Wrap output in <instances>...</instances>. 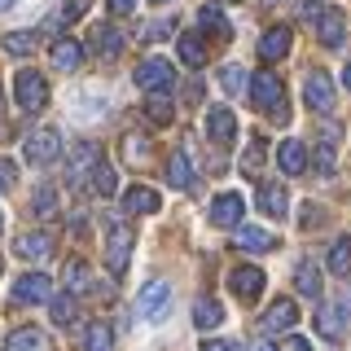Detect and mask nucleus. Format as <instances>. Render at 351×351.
<instances>
[{
    "instance_id": "f257e3e1",
    "label": "nucleus",
    "mask_w": 351,
    "mask_h": 351,
    "mask_svg": "<svg viewBox=\"0 0 351 351\" xmlns=\"http://www.w3.org/2000/svg\"><path fill=\"white\" fill-rule=\"evenodd\" d=\"M250 101H255V110H263V114H272L277 123H285V84H281V75L255 71V80H250Z\"/></svg>"
},
{
    "instance_id": "f03ea898",
    "label": "nucleus",
    "mask_w": 351,
    "mask_h": 351,
    "mask_svg": "<svg viewBox=\"0 0 351 351\" xmlns=\"http://www.w3.org/2000/svg\"><path fill=\"white\" fill-rule=\"evenodd\" d=\"M171 281H149L145 290L136 294V316L141 321H149V325H158V321H167V312H171Z\"/></svg>"
},
{
    "instance_id": "7ed1b4c3",
    "label": "nucleus",
    "mask_w": 351,
    "mask_h": 351,
    "mask_svg": "<svg viewBox=\"0 0 351 351\" xmlns=\"http://www.w3.org/2000/svg\"><path fill=\"white\" fill-rule=\"evenodd\" d=\"M171 84H176V71L167 58H145L136 66V88H145L149 97H167Z\"/></svg>"
},
{
    "instance_id": "20e7f679",
    "label": "nucleus",
    "mask_w": 351,
    "mask_h": 351,
    "mask_svg": "<svg viewBox=\"0 0 351 351\" xmlns=\"http://www.w3.org/2000/svg\"><path fill=\"white\" fill-rule=\"evenodd\" d=\"M14 97L27 114H36V110H44V101H49V84H44L40 71H18L14 75Z\"/></svg>"
},
{
    "instance_id": "39448f33",
    "label": "nucleus",
    "mask_w": 351,
    "mask_h": 351,
    "mask_svg": "<svg viewBox=\"0 0 351 351\" xmlns=\"http://www.w3.org/2000/svg\"><path fill=\"white\" fill-rule=\"evenodd\" d=\"M58 154H62L58 128H36V132H27V162H31V167H49V162H58Z\"/></svg>"
},
{
    "instance_id": "423d86ee",
    "label": "nucleus",
    "mask_w": 351,
    "mask_h": 351,
    "mask_svg": "<svg viewBox=\"0 0 351 351\" xmlns=\"http://www.w3.org/2000/svg\"><path fill=\"white\" fill-rule=\"evenodd\" d=\"M9 299H14L18 307H31V303L53 299V281H49V272H27V277H18V281H14V290H9Z\"/></svg>"
},
{
    "instance_id": "0eeeda50",
    "label": "nucleus",
    "mask_w": 351,
    "mask_h": 351,
    "mask_svg": "<svg viewBox=\"0 0 351 351\" xmlns=\"http://www.w3.org/2000/svg\"><path fill=\"white\" fill-rule=\"evenodd\" d=\"M263 285H268V277H263L255 263H241V268L228 272V290H233L241 303H255L259 294H263Z\"/></svg>"
},
{
    "instance_id": "6e6552de",
    "label": "nucleus",
    "mask_w": 351,
    "mask_h": 351,
    "mask_svg": "<svg viewBox=\"0 0 351 351\" xmlns=\"http://www.w3.org/2000/svg\"><path fill=\"white\" fill-rule=\"evenodd\" d=\"M128 259H132V228L128 224H110V233H106V263H110V272H123L128 268Z\"/></svg>"
},
{
    "instance_id": "1a4fd4ad",
    "label": "nucleus",
    "mask_w": 351,
    "mask_h": 351,
    "mask_svg": "<svg viewBox=\"0 0 351 351\" xmlns=\"http://www.w3.org/2000/svg\"><path fill=\"white\" fill-rule=\"evenodd\" d=\"M206 136H211V145H219V149H228L237 141V119H233L228 106H211V110H206Z\"/></svg>"
},
{
    "instance_id": "9d476101",
    "label": "nucleus",
    "mask_w": 351,
    "mask_h": 351,
    "mask_svg": "<svg viewBox=\"0 0 351 351\" xmlns=\"http://www.w3.org/2000/svg\"><path fill=\"white\" fill-rule=\"evenodd\" d=\"M294 325H299V307H294V299H277L268 312L259 316V329H263V334H290Z\"/></svg>"
},
{
    "instance_id": "9b49d317",
    "label": "nucleus",
    "mask_w": 351,
    "mask_h": 351,
    "mask_svg": "<svg viewBox=\"0 0 351 351\" xmlns=\"http://www.w3.org/2000/svg\"><path fill=\"white\" fill-rule=\"evenodd\" d=\"M303 101H307V110H316V114L334 110V80H329L325 71H312L307 84H303Z\"/></svg>"
},
{
    "instance_id": "f8f14e48",
    "label": "nucleus",
    "mask_w": 351,
    "mask_h": 351,
    "mask_svg": "<svg viewBox=\"0 0 351 351\" xmlns=\"http://www.w3.org/2000/svg\"><path fill=\"white\" fill-rule=\"evenodd\" d=\"M255 202H259V211L272 215V219H285V215H290V193H285L281 180H263L259 189H255Z\"/></svg>"
},
{
    "instance_id": "ddd939ff",
    "label": "nucleus",
    "mask_w": 351,
    "mask_h": 351,
    "mask_svg": "<svg viewBox=\"0 0 351 351\" xmlns=\"http://www.w3.org/2000/svg\"><path fill=\"white\" fill-rule=\"evenodd\" d=\"M241 211H246V197H241V193H219L215 202H211V224L237 228L241 224Z\"/></svg>"
},
{
    "instance_id": "4468645a",
    "label": "nucleus",
    "mask_w": 351,
    "mask_h": 351,
    "mask_svg": "<svg viewBox=\"0 0 351 351\" xmlns=\"http://www.w3.org/2000/svg\"><path fill=\"white\" fill-rule=\"evenodd\" d=\"M237 250H250V255H268V250H277V237L268 233V228H255V224H237Z\"/></svg>"
},
{
    "instance_id": "2eb2a0df",
    "label": "nucleus",
    "mask_w": 351,
    "mask_h": 351,
    "mask_svg": "<svg viewBox=\"0 0 351 351\" xmlns=\"http://www.w3.org/2000/svg\"><path fill=\"white\" fill-rule=\"evenodd\" d=\"M277 167L285 176H303L307 171V145H303V141H294V136L281 141V145H277Z\"/></svg>"
},
{
    "instance_id": "dca6fc26",
    "label": "nucleus",
    "mask_w": 351,
    "mask_h": 351,
    "mask_svg": "<svg viewBox=\"0 0 351 351\" xmlns=\"http://www.w3.org/2000/svg\"><path fill=\"white\" fill-rule=\"evenodd\" d=\"M290 44H294V31L290 27H268V31H263V40H259V58L263 62H281L285 53H290Z\"/></svg>"
},
{
    "instance_id": "f3484780",
    "label": "nucleus",
    "mask_w": 351,
    "mask_h": 351,
    "mask_svg": "<svg viewBox=\"0 0 351 351\" xmlns=\"http://www.w3.org/2000/svg\"><path fill=\"white\" fill-rule=\"evenodd\" d=\"M167 184L171 189H197V171H193V158L184 149H176L167 158Z\"/></svg>"
},
{
    "instance_id": "a211bd4d",
    "label": "nucleus",
    "mask_w": 351,
    "mask_h": 351,
    "mask_svg": "<svg viewBox=\"0 0 351 351\" xmlns=\"http://www.w3.org/2000/svg\"><path fill=\"white\" fill-rule=\"evenodd\" d=\"M84 44L75 40V36H62V40H53V66H58V71H80V62H84Z\"/></svg>"
},
{
    "instance_id": "6ab92c4d",
    "label": "nucleus",
    "mask_w": 351,
    "mask_h": 351,
    "mask_svg": "<svg viewBox=\"0 0 351 351\" xmlns=\"http://www.w3.org/2000/svg\"><path fill=\"white\" fill-rule=\"evenodd\" d=\"M123 206H128V215H154L162 206V197H158V189H149V184H132L123 193Z\"/></svg>"
},
{
    "instance_id": "aec40b11",
    "label": "nucleus",
    "mask_w": 351,
    "mask_h": 351,
    "mask_svg": "<svg viewBox=\"0 0 351 351\" xmlns=\"http://www.w3.org/2000/svg\"><path fill=\"white\" fill-rule=\"evenodd\" d=\"M88 49H93L97 58H119V49H123V36H119L110 22H97L93 36H88Z\"/></svg>"
},
{
    "instance_id": "412c9836",
    "label": "nucleus",
    "mask_w": 351,
    "mask_h": 351,
    "mask_svg": "<svg viewBox=\"0 0 351 351\" xmlns=\"http://www.w3.org/2000/svg\"><path fill=\"white\" fill-rule=\"evenodd\" d=\"M14 255L18 259H31V263H36V259H49L53 255V237L49 233H22L14 241Z\"/></svg>"
},
{
    "instance_id": "4be33fe9",
    "label": "nucleus",
    "mask_w": 351,
    "mask_h": 351,
    "mask_svg": "<svg viewBox=\"0 0 351 351\" xmlns=\"http://www.w3.org/2000/svg\"><path fill=\"white\" fill-rule=\"evenodd\" d=\"M5 351H49V338H44V329H36V325H22L5 338Z\"/></svg>"
},
{
    "instance_id": "5701e85b",
    "label": "nucleus",
    "mask_w": 351,
    "mask_h": 351,
    "mask_svg": "<svg viewBox=\"0 0 351 351\" xmlns=\"http://www.w3.org/2000/svg\"><path fill=\"white\" fill-rule=\"evenodd\" d=\"M316 36H321L325 49H338V44H343V14H338L334 5H329L325 14L316 18Z\"/></svg>"
},
{
    "instance_id": "b1692460",
    "label": "nucleus",
    "mask_w": 351,
    "mask_h": 351,
    "mask_svg": "<svg viewBox=\"0 0 351 351\" xmlns=\"http://www.w3.org/2000/svg\"><path fill=\"white\" fill-rule=\"evenodd\" d=\"M197 22H202V31H206V36H215V40H233V27H228V18L219 14L215 5H202Z\"/></svg>"
},
{
    "instance_id": "393cba45",
    "label": "nucleus",
    "mask_w": 351,
    "mask_h": 351,
    "mask_svg": "<svg viewBox=\"0 0 351 351\" xmlns=\"http://www.w3.org/2000/svg\"><path fill=\"white\" fill-rule=\"evenodd\" d=\"M84 351H114V329L106 321H93L84 329Z\"/></svg>"
},
{
    "instance_id": "a878e982",
    "label": "nucleus",
    "mask_w": 351,
    "mask_h": 351,
    "mask_svg": "<svg viewBox=\"0 0 351 351\" xmlns=\"http://www.w3.org/2000/svg\"><path fill=\"white\" fill-rule=\"evenodd\" d=\"M176 53H180V62L197 71V66H206V49H202V36H180L176 40Z\"/></svg>"
},
{
    "instance_id": "bb28decb",
    "label": "nucleus",
    "mask_w": 351,
    "mask_h": 351,
    "mask_svg": "<svg viewBox=\"0 0 351 351\" xmlns=\"http://www.w3.org/2000/svg\"><path fill=\"white\" fill-rule=\"evenodd\" d=\"M325 263H329V272H334V277H347V272H351V237H334Z\"/></svg>"
},
{
    "instance_id": "cd10ccee",
    "label": "nucleus",
    "mask_w": 351,
    "mask_h": 351,
    "mask_svg": "<svg viewBox=\"0 0 351 351\" xmlns=\"http://www.w3.org/2000/svg\"><path fill=\"white\" fill-rule=\"evenodd\" d=\"M36 44H40L36 31H9V36H5V53H9V58H31Z\"/></svg>"
},
{
    "instance_id": "c85d7f7f",
    "label": "nucleus",
    "mask_w": 351,
    "mask_h": 351,
    "mask_svg": "<svg viewBox=\"0 0 351 351\" xmlns=\"http://www.w3.org/2000/svg\"><path fill=\"white\" fill-rule=\"evenodd\" d=\"M294 285H299V294L316 299V294H321V268H316L312 259H303V263H299V272H294Z\"/></svg>"
},
{
    "instance_id": "c756f323",
    "label": "nucleus",
    "mask_w": 351,
    "mask_h": 351,
    "mask_svg": "<svg viewBox=\"0 0 351 351\" xmlns=\"http://www.w3.org/2000/svg\"><path fill=\"white\" fill-rule=\"evenodd\" d=\"M123 158H128V167H145L149 162V141L141 132H128L123 136Z\"/></svg>"
},
{
    "instance_id": "7c9ffc66",
    "label": "nucleus",
    "mask_w": 351,
    "mask_h": 351,
    "mask_svg": "<svg viewBox=\"0 0 351 351\" xmlns=\"http://www.w3.org/2000/svg\"><path fill=\"white\" fill-rule=\"evenodd\" d=\"M114 189H119V171L110 167V162H97L93 167V193L97 197H114Z\"/></svg>"
},
{
    "instance_id": "2f4dec72",
    "label": "nucleus",
    "mask_w": 351,
    "mask_h": 351,
    "mask_svg": "<svg viewBox=\"0 0 351 351\" xmlns=\"http://www.w3.org/2000/svg\"><path fill=\"white\" fill-rule=\"evenodd\" d=\"M88 285H93L88 263H84V259H71V263H66V294H84Z\"/></svg>"
},
{
    "instance_id": "473e14b6",
    "label": "nucleus",
    "mask_w": 351,
    "mask_h": 351,
    "mask_svg": "<svg viewBox=\"0 0 351 351\" xmlns=\"http://www.w3.org/2000/svg\"><path fill=\"white\" fill-rule=\"evenodd\" d=\"M97 162H101V154H97L93 141H80V145L71 149V171H75V176H80V171H93Z\"/></svg>"
},
{
    "instance_id": "72a5a7b5",
    "label": "nucleus",
    "mask_w": 351,
    "mask_h": 351,
    "mask_svg": "<svg viewBox=\"0 0 351 351\" xmlns=\"http://www.w3.org/2000/svg\"><path fill=\"white\" fill-rule=\"evenodd\" d=\"M219 321H224V307H219L215 299H197V307H193V325H197V329H215Z\"/></svg>"
},
{
    "instance_id": "f704fd0d",
    "label": "nucleus",
    "mask_w": 351,
    "mask_h": 351,
    "mask_svg": "<svg viewBox=\"0 0 351 351\" xmlns=\"http://www.w3.org/2000/svg\"><path fill=\"white\" fill-rule=\"evenodd\" d=\"M263 158H268V141H263V136H255V141L246 145V154H241V171H246V176H259Z\"/></svg>"
},
{
    "instance_id": "c9c22d12",
    "label": "nucleus",
    "mask_w": 351,
    "mask_h": 351,
    "mask_svg": "<svg viewBox=\"0 0 351 351\" xmlns=\"http://www.w3.org/2000/svg\"><path fill=\"white\" fill-rule=\"evenodd\" d=\"M145 119H149V123H158V128H167L171 119H176V106L167 101V97H149V101H145Z\"/></svg>"
},
{
    "instance_id": "e433bc0d",
    "label": "nucleus",
    "mask_w": 351,
    "mask_h": 351,
    "mask_svg": "<svg viewBox=\"0 0 351 351\" xmlns=\"http://www.w3.org/2000/svg\"><path fill=\"white\" fill-rule=\"evenodd\" d=\"M49 312H53V321H58V325H71L75 321V294H53Z\"/></svg>"
},
{
    "instance_id": "4c0bfd02",
    "label": "nucleus",
    "mask_w": 351,
    "mask_h": 351,
    "mask_svg": "<svg viewBox=\"0 0 351 351\" xmlns=\"http://www.w3.org/2000/svg\"><path fill=\"white\" fill-rule=\"evenodd\" d=\"M316 329H321L325 338L343 334V316H338V307H321V312H316Z\"/></svg>"
},
{
    "instance_id": "58836bf2",
    "label": "nucleus",
    "mask_w": 351,
    "mask_h": 351,
    "mask_svg": "<svg viewBox=\"0 0 351 351\" xmlns=\"http://www.w3.org/2000/svg\"><path fill=\"white\" fill-rule=\"evenodd\" d=\"M31 211L36 215H58V189H53V184H44V189H36V202H31Z\"/></svg>"
},
{
    "instance_id": "ea45409f",
    "label": "nucleus",
    "mask_w": 351,
    "mask_h": 351,
    "mask_svg": "<svg viewBox=\"0 0 351 351\" xmlns=\"http://www.w3.org/2000/svg\"><path fill=\"white\" fill-rule=\"evenodd\" d=\"M219 84H224V93H228V97H237L241 88H246V71H241L237 62H228L224 71H219Z\"/></svg>"
},
{
    "instance_id": "a19ab883",
    "label": "nucleus",
    "mask_w": 351,
    "mask_h": 351,
    "mask_svg": "<svg viewBox=\"0 0 351 351\" xmlns=\"http://www.w3.org/2000/svg\"><path fill=\"white\" fill-rule=\"evenodd\" d=\"M334 145H338V136H321V145H316V167L321 171H334Z\"/></svg>"
},
{
    "instance_id": "79ce46f5",
    "label": "nucleus",
    "mask_w": 351,
    "mask_h": 351,
    "mask_svg": "<svg viewBox=\"0 0 351 351\" xmlns=\"http://www.w3.org/2000/svg\"><path fill=\"white\" fill-rule=\"evenodd\" d=\"M294 9H299V18H303V22H316L329 5H325V0H294Z\"/></svg>"
},
{
    "instance_id": "37998d69",
    "label": "nucleus",
    "mask_w": 351,
    "mask_h": 351,
    "mask_svg": "<svg viewBox=\"0 0 351 351\" xmlns=\"http://www.w3.org/2000/svg\"><path fill=\"white\" fill-rule=\"evenodd\" d=\"M14 180H18V162L14 158H0V193L14 189Z\"/></svg>"
},
{
    "instance_id": "c03bdc74",
    "label": "nucleus",
    "mask_w": 351,
    "mask_h": 351,
    "mask_svg": "<svg viewBox=\"0 0 351 351\" xmlns=\"http://www.w3.org/2000/svg\"><path fill=\"white\" fill-rule=\"evenodd\" d=\"M162 36H171V22L167 18H162V22H149V27L141 31V40H145V44H158Z\"/></svg>"
},
{
    "instance_id": "a18cd8bd",
    "label": "nucleus",
    "mask_w": 351,
    "mask_h": 351,
    "mask_svg": "<svg viewBox=\"0 0 351 351\" xmlns=\"http://www.w3.org/2000/svg\"><path fill=\"white\" fill-rule=\"evenodd\" d=\"M316 224H321V206L307 202V206H303V228H316Z\"/></svg>"
},
{
    "instance_id": "49530a36",
    "label": "nucleus",
    "mask_w": 351,
    "mask_h": 351,
    "mask_svg": "<svg viewBox=\"0 0 351 351\" xmlns=\"http://www.w3.org/2000/svg\"><path fill=\"white\" fill-rule=\"evenodd\" d=\"M202 351H241V343H233V338H215V343H202Z\"/></svg>"
},
{
    "instance_id": "de8ad7c7",
    "label": "nucleus",
    "mask_w": 351,
    "mask_h": 351,
    "mask_svg": "<svg viewBox=\"0 0 351 351\" xmlns=\"http://www.w3.org/2000/svg\"><path fill=\"white\" fill-rule=\"evenodd\" d=\"M110 5V14H119V18H128L132 9H136V0H106Z\"/></svg>"
},
{
    "instance_id": "09e8293b",
    "label": "nucleus",
    "mask_w": 351,
    "mask_h": 351,
    "mask_svg": "<svg viewBox=\"0 0 351 351\" xmlns=\"http://www.w3.org/2000/svg\"><path fill=\"white\" fill-rule=\"evenodd\" d=\"M285 351H312V343H307L303 334H290V343H285Z\"/></svg>"
},
{
    "instance_id": "8fccbe9b",
    "label": "nucleus",
    "mask_w": 351,
    "mask_h": 351,
    "mask_svg": "<svg viewBox=\"0 0 351 351\" xmlns=\"http://www.w3.org/2000/svg\"><path fill=\"white\" fill-rule=\"evenodd\" d=\"M343 88H351V62H347V71H343Z\"/></svg>"
},
{
    "instance_id": "3c124183",
    "label": "nucleus",
    "mask_w": 351,
    "mask_h": 351,
    "mask_svg": "<svg viewBox=\"0 0 351 351\" xmlns=\"http://www.w3.org/2000/svg\"><path fill=\"white\" fill-rule=\"evenodd\" d=\"M255 351H277V347H272V343H259V347H255Z\"/></svg>"
},
{
    "instance_id": "603ef678",
    "label": "nucleus",
    "mask_w": 351,
    "mask_h": 351,
    "mask_svg": "<svg viewBox=\"0 0 351 351\" xmlns=\"http://www.w3.org/2000/svg\"><path fill=\"white\" fill-rule=\"evenodd\" d=\"M18 5V0H0V9H14Z\"/></svg>"
},
{
    "instance_id": "864d4df0",
    "label": "nucleus",
    "mask_w": 351,
    "mask_h": 351,
    "mask_svg": "<svg viewBox=\"0 0 351 351\" xmlns=\"http://www.w3.org/2000/svg\"><path fill=\"white\" fill-rule=\"evenodd\" d=\"M263 5H277V0H263Z\"/></svg>"
},
{
    "instance_id": "5fc2aeb1",
    "label": "nucleus",
    "mask_w": 351,
    "mask_h": 351,
    "mask_svg": "<svg viewBox=\"0 0 351 351\" xmlns=\"http://www.w3.org/2000/svg\"><path fill=\"white\" fill-rule=\"evenodd\" d=\"M154 5H162V0H154Z\"/></svg>"
},
{
    "instance_id": "6e6d98bb",
    "label": "nucleus",
    "mask_w": 351,
    "mask_h": 351,
    "mask_svg": "<svg viewBox=\"0 0 351 351\" xmlns=\"http://www.w3.org/2000/svg\"><path fill=\"white\" fill-rule=\"evenodd\" d=\"M0 228H5V219H0Z\"/></svg>"
},
{
    "instance_id": "4d7b16f0",
    "label": "nucleus",
    "mask_w": 351,
    "mask_h": 351,
    "mask_svg": "<svg viewBox=\"0 0 351 351\" xmlns=\"http://www.w3.org/2000/svg\"><path fill=\"white\" fill-rule=\"evenodd\" d=\"M0 101H5V93H0Z\"/></svg>"
}]
</instances>
